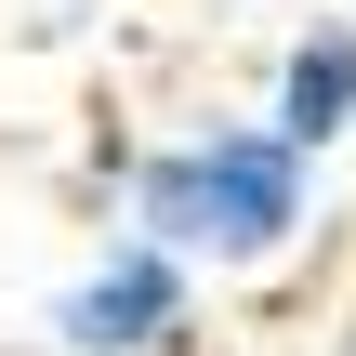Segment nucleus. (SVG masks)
Wrapping results in <instances>:
<instances>
[{"mask_svg":"<svg viewBox=\"0 0 356 356\" xmlns=\"http://www.w3.org/2000/svg\"><path fill=\"white\" fill-rule=\"evenodd\" d=\"M119 225L159 238V251H185L198 277H277L330 211H317V159L277 119H185V132L132 145Z\"/></svg>","mask_w":356,"mask_h":356,"instance_id":"f257e3e1","label":"nucleus"},{"mask_svg":"<svg viewBox=\"0 0 356 356\" xmlns=\"http://www.w3.org/2000/svg\"><path fill=\"white\" fill-rule=\"evenodd\" d=\"M198 343H211V277L132 225L92 264H66L40 304V356H198Z\"/></svg>","mask_w":356,"mask_h":356,"instance_id":"f03ea898","label":"nucleus"},{"mask_svg":"<svg viewBox=\"0 0 356 356\" xmlns=\"http://www.w3.org/2000/svg\"><path fill=\"white\" fill-rule=\"evenodd\" d=\"M264 119H277L304 159L356 145V13H317V26L277 40V66H264Z\"/></svg>","mask_w":356,"mask_h":356,"instance_id":"7ed1b4c3","label":"nucleus"},{"mask_svg":"<svg viewBox=\"0 0 356 356\" xmlns=\"http://www.w3.org/2000/svg\"><path fill=\"white\" fill-rule=\"evenodd\" d=\"M330 356H356V304H343V317H330Z\"/></svg>","mask_w":356,"mask_h":356,"instance_id":"20e7f679","label":"nucleus"},{"mask_svg":"<svg viewBox=\"0 0 356 356\" xmlns=\"http://www.w3.org/2000/svg\"><path fill=\"white\" fill-rule=\"evenodd\" d=\"M0 356H40V343H0Z\"/></svg>","mask_w":356,"mask_h":356,"instance_id":"39448f33","label":"nucleus"}]
</instances>
